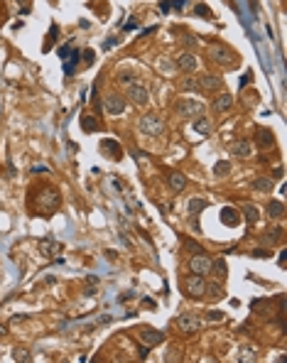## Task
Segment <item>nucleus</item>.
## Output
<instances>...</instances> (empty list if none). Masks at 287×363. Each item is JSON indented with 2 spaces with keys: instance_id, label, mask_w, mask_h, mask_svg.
<instances>
[{
  "instance_id": "f257e3e1",
  "label": "nucleus",
  "mask_w": 287,
  "mask_h": 363,
  "mask_svg": "<svg viewBox=\"0 0 287 363\" xmlns=\"http://www.w3.org/2000/svg\"><path fill=\"white\" fill-rule=\"evenodd\" d=\"M209 57H211V61H216L219 66H233V64H236V54L231 52L226 44H221V42H211Z\"/></svg>"
},
{
  "instance_id": "f03ea898",
  "label": "nucleus",
  "mask_w": 287,
  "mask_h": 363,
  "mask_svg": "<svg viewBox=\"0 0 287 363\" xmlns=\"http://www.w3.org/2000/svg\"><path fill=\"white\" fill-rule=\"evenodd\" d=\"M165 130V123H162V118L157 113H145L140 118V133L148 135V137H157V135H162Z\"/></svg>"
},
{
  "instance_id": "7ed1b4c3",
  "label": "nucleus",
  "mask_w": 287,
  "mask_h": 363,
  "mask_svg": "<svg viewBox=\"0 0 287 363\" xmlns=\"http://www.w3.org/2000/svg\"><path fill=\"white\" fill-rule=\"evenodd\" d=\"M174 113L179 118H194V115L204 113V103L196 101V98H179L177 106H174Z\"/></svg>"
},
{
  "instance_id": "20e7f679",
  "label": "nucleus",
  "mask_w": 287,
  "mask_h": 363,
  "mask_svg": "<svg viewBox=\"0 0 287 363\" xmlns=\"http://www.w3.org/2000/svg\"><path fill=\"white\" fill-rule=\"evenodd\" d=\"M184 287H187V295L194 297V300H199V297L206 295V280H204V275H191Z\"/></svg>"
},
{
  "instance_id": "39448f33",
  "label": "nucleus",
  "mask_w": 287,
  "mask_h": 363,
  "mask_svg": "<svg viewBox=\"0 0 287 363\" xmlns=\"http://www.w3.org/2000/svg\"><path fill=\"white\" fill-rule=\"evenodd\" d=\"M103 108H106V113L108 115H120L123 111H125V96L108 94L106 96V101H103Z\"/></svg>"
},
{
  "instance_id": "423d86ee",
  "label": "nucleus",
  "mask_w": 287,
  "mask_h": 363,
  "mask_svg": "<svg viewBox=\"0 0 287 363\" xmlns=\"http://www.w3.org/2000/svg\"><path fill=\"white\" fill-rule=\"evenodd\" d=\"M189 270L191 275H209L211 272V258L206 253H199L189 260Z\"/></svg>"
},
{
  "instance_id": "0eeeda50",
  "label": "nucleus",
  "mask_w": 287,
  "mask_h": 363,
  "mask_svg": "<svg viewBox=\"0 0 287 363\" xmlns=\"http://www.w3.org/2000/svg\"><path fill=\"white\" fill-rule=\"evenodd\" d=\"M125 98H130L135 106H145L148 101H150V91L145 89V86H140V84H130L128 86V96Z\"/></svg>"
},
{
  "instance_id": "6e6552de",
  "label": "nucleus",
  "mask_w": 287,
  "mask_h": 363,
  "mask_svg": "<svg viewBox=\"0 0 287 363\" xmlns=\"http://www.w3.org/2000/svg\"><path fill=\"white\" fill-rule=\"evenodd\" d=\"M196 84H199V91H204V94H216L221 89V79L213 74H201L196 79Z\"/></svg>"
},
{
  "instance_id": "1a4fd4ad",
  "label": "nucleus",
  "mask_w": 287,
  "mask_h": 363,
  "mask_svg": "<svg viewBox=\"0 0 287 363\" xmlns=\"http://www.w3.org/2000/svg\"><path fill=\"white\" fill-rule=\"evenodd\" d=\"M196 66H199V59H196V54H191V52H184V54H179V59H177V69L184 71V74H194Z\"/></svg>"
},
{
  "instance_id": "9d476101",
  "label": "nucleus",
  "mask_w": 287,
  "mask_h": 363,
  "mask_svg": "<svg viewBox=\"0 0 287 363\" xmlns=\"http://www.w3.org/2000/svg\"><path fill=\"white\" fill-rule=\"evenodd\" d=\"M37 248H39V253H42L44 258H54L57 253H61L64 246H61L59 241H54V238H42V241L37 243Z\"/></svg>"
},
{
  "instance_id": "9b49d317",
  "label": "nucleus",
  "mask_w": 287,
  "mask_h": 363,
  "mask_svg": "<svg viewBox=\"0 0 287 363\" xmlns=\"http://www.w3.org/2000/svg\"><path fill=\"white\" fill-rule=\"evenodd\" d=\"M140 341L145 346H157L165 341V334L162 331H157V329H150V326H145V329H140Z\"/></svg>"
},
{
  "instance_id": "f8f14e48",
  "label": "nucleus",
  "mask_w": 287,
  "mask_h": 363,
  "mask_svg": "<svg viewBox=\"0 0 287 363\" xmlns=\"http://www.w3.org/2000/svg\"><path fill=\"white\" fill-rule=\"evenodd\" d=\"M39 206H42L44 211L57 209V206H59V194H57V191H52V189L42 191V196H39Z\"/></svg>"
},
{
  "instance_id": "ddd939ff",
  "label": "nucleus",
  "mask_w": 287,
  "mask_h": 363,
  "mask_svg": "<svg viewBox=\"0 0 287 363\" xmlns=\"http://www.w3.org/2000/svg\"><path fill=\"white\" fill-rule=\"evenodd\" d=\"M177 324H179V329H182L184 334H194V331L199 329V319H196L194 314H182V317L177 319Z\"/></svg>"
},
{
  "instance_id": "4468645a",
  "label": "nucleus",
  "mask_w": 287,
  "mask_h": 363,
  "mask_svg": "<svg viewBox=\"0 0 287 363\" xmlns=\"http://www.w3.org/2000/svg\"><path fill=\"white\" fill-rule=\"evenodd\" d=\"M221 224H224V226H231V229H236V226L241 224L238 211L231 209V206H224V209H221Z\"/></svg>"
},
{
  "instance_id": "2eb2a0df",
  "label": "nucleus",
  "mask_w": 287,
  "mask_h": 363,
  "mask_svg": "<svg viewBox=\"0 0 287 363\" xmlns=\"http://www.w3.org/2000/svg\"><path fill=\"white\" fill-rule=\"evenodd\" d=\"M231 106H233V96L231 94H219L213 98V111L216 113H226V111H231Z\"/></svg>"
},
{
  "instance_id": "dca6fc26",
  "label": "nucleus",
  "mask_w": 287,
  "mask_h": 363,
  "mask_svg": "<svg viewBox=\"0 0 287 363\" xmlns=\"http://www.w3.org/2000/svg\"><path fill=\"white\" fill-rule=\"evenodd\" d=\"M253 153V148H250L248 140H233L231 142V155H236V157H250Z\"/></svg>"
},
{
  "instance_id": "f3484780",
  "label": "nucleus",
  "mask_w": 287,
  "mask_h": 363,
  "mask_svg": "<svg viewBox=\"0 0 287 363\" xmlns=\"http://www.w3.org/2000/svg\"><path fill=\"white\" fill-rule=\"evenodd\" d=\"M167 184H170V189L174 191V194H179V191L187 187V177L182 172H172L170 177H167Z\"/></svg>"
},
{
  "instance_id": "a211bd4d",
  "label": "nucleus",
  "mask_w": 287,
  "mask_h": 363,
  "mask_svg": "<svg viewBox=\"0 0 287 363\" xmlns=\"http://www.w3.org/2000/svg\"><path fill=\"white\" fill-rule=\"evenodd\" d=\"M255 135H258V145H260V148H272V145H275V135H272V130H268V128H258Z\"/></svg>"
},
{
  "instance_id": "6ab92c4d",
  "label": "nucleus",
  "mask_w": 287,
  "mask_h": 363,
  "mask_svg": "<svg viewBox=\"0 0 287 363\" xmlns=\"http://www.w3.org/2000/svg\"><path fill=\"white\" fill-rule=\"evenodd\" d=\"M265 213H268L270 219H282L285 216V204L275 199V201H270L268 206H265Z\"/></svg>"
},
{
  "instance_id": "aec40b11",
  "label": "nucleus",
  "mask_w": 287,
  "mask_h": 363,
  "mask_svg": "<svg viewBox=\"0 0 287 363\" xmlns=\"http://www.w3.org/2000/svg\"><path fill=\"white\" fill-rule=\"evenodd\" d=\"M191 128H194L199 135H211V130H213L211 118H199V120H194V125H191Z\"/></svg>"
},
{
  "instance_id": "412c9836",
  "label": "nucleus",
  "mask_w": 287,
  "mask_h": 363,
  "mask_svg": "<svg viewBox=\"0 0 287 363\" xmlns=\"http://www.w3.org/2000/svg\"><path fill=\"white\" fill-rule=\"evenodd\" d=\"M253 189L255 191H272L275 189V182H272V179H270V177H258V179H255V182H253Z\"/></svg>"
},
{
  "instance_id": "4be33fe9",
  "label": "nucleus",
  "mask_w": 287,
  "mask_h": 363,
  "mask_svg": "<svg viewBox=\"0 0 287 363\" xmlns=\"http://www.w3.org/2000/svg\"><path fill=\"white\" fill-rule=\"evenodd\" d=\"M238 361L248 363V361H258V351L253 346H241V353H238Z\"/></svg>"
},
{
  "instance_id": "5701e85b",
  "label": "nucleus",
  "mask_w": 287,
  "mask_h": 363,
  "mask_svg": "<svg viewBox=\"0 0 287 363\" xmlns=\"http://www.w3.org/2000/svg\"><path fill=\"white\" fill-rule=\"evenodd\" d=\"M206 206H209V201H206V199H191V201H189V216H194V219H196L201 211L206 209Z\"/></svg>"
},
{
  "instance_id": "b1692460",
  "label": "nucleus",
  "mask_w": 287,
  "mask_h": 363,
  "mask_svg": "<svg viewBox=\"0 0 287 363\" xmlns=\"http://www.w3.org/2000/svg\"><path fill=\"white\" fill-rule=\"evenodd\" d=\"M211 270L216 272V280L221 282V280H226V263L219 258V260H211Z\"/></svg>"
},
{
  "instance_id": "393cba45",
  "label": "nucleus",
  "mask_w": 287,
  "mask_h": 363,
  "mask_svg": "<svg viewBox=\"0 0 287 363\" xmlns=\"http://www.w3.org/2000/svg\"><path fill=\"white\" fill-rule=\"evenodd\" d=\"M226 174H231V162L229 160H219L213 165V177H226Z\"/></svg>"
},
{
  "instance_id": "a878e982",
  "label": "nucleus",
  "mask_w": 287,
  "mask_h": 363,
  "mask_svg": "<svg viewBox=\"0 0 287 363\" xmlns=\"http://www.w3.org/2000/svg\"><path fill=\"white\" fill-rule=\"evenodd\" d=\"M81 57V54H79L77 49H71V52H69V57L64 59V64H66V66H64V71H66V74H71V71H74V69H77V59Z\"/></svg>"
},
{
  "instance_id": "bb28decb",
  "label": "nucleus",
  "mask_w": 287,
  "mask_h": 363,
  "mask_svg": "<svg viewBox=\"0 0 287 363\" xmlns=\"http://www.w3.org/2000/svg\"><path fill=\"white\" fill-rule=\"evenodd\" d=\"M81 130H84V133L98 130V123L94 120V115H81Z\"/></svg>"
},
{
  "instance_id": "cd10ccee",
  "label": "nucleus",
  "mask_w": 287,
  "mask_h": 363,
  "mask_svg": "<svg viewBox=\"0 0 287 363\" xmlns=\"http://www.w3.org/2000/svg\"><path fill=\"white\" fill-rule=\"evenodd\" d=\"M101 148H103V150H108V153H113V160H120V157H123V150H120V145H118V142L103 140V142H101Z\"/></svg>"
},
{
  "instance_id": "c85d7f7f",
  "label": "nucleus",
  "mask_w": 287,
  "mask_h": 363,
  "mask_svg": "<svg viewBox=\"0 0 287 363\" xmlns=\"http://www.w3.org/2000/svg\"><path fill=\"white\" fill-rule=\"evenodd\" d=\"M258 213H260V211H258L255 204H243V219H246V221H250V224L258 221Z\"/></svg>"
},
{
  "instance_id": "c756f323",
  "label": "nucleus",
  "mask_w": 287,
  "mask_h": 363,
  "mask_svg": "<svg viewBox=\"0 0 287 363\" xmlns=\"http://www.w3.org/2000/svg\"><path fill=\"white\" fill-rule=\"evenodd\" d=\"M13 358L20 363H30L32 361V353H30L27 348H13Z\"/></svg>"
},
{
  "instance_id": "7c9ffc66",
  "label": "nucleus",
  "mask_w": 287,
  "mask_h": 363,
  "mask_svg": "<svg viewBox=\"0 0 287 363\" xmlns=\"http://www.w3.org/2000/svg\"><path fill=\"white\" fill-rule=\"evenodd\" d=\"M182 91H199V84H196V79H191V74H187V79H182Z\"/></svg>"
},
{
  "instance_id": "2f4dec72",
  "label": "nucleus",
  "mask_w": 287,
  "mask_h": 363,
  "mask_svg": "<svg viewBox=\"0 0 287 363\" xmlns=\"http://www.w3.org/2000/svg\"><path fill=\"white\" fill-rule=\"evenodd\" d=\"M206 292H209L211 297H216V300H219V297H224V289H221V285H219V282H211V285H206Z\"/></svg>"
},
{
  "instance_id": "473e14b6",
  "label": "nucleus",
  "mask_w": 287,
  "mask_h": 363,
  "mask_svg": "<svg viewBox=\"0 0 287 363\" xmlns=\"http://www.w3.org/2000/svg\"><path fill=\"white\" fill-rule=\"evenodd\" d=\"M206 319H209V322H221V319H224V312H221V309H209V312H206Z\"/></svg>"
},
{
  "instance_id": "72a5a7b5",
  "label": "nucleus",
  "mask_w": 287,
  "mask_h": 363,
  "mask_svg": "<svg viewBox=\"0 0 287 363\" xmlns=\"http://www.w3.org/2000/svg\"><path fill=\"white\" fill-rule=\"evenodd\" d=\"M184 248L189 250V253H196V255H199V253H206V250L196 243V241H187V243H184Z\"/></svg>"
},
{
  "instance_id": "f704fd0d",
  "label": "nucleus",
  "mask_w": 287,
  "mask_h": 363,
  "mask_svg": "<svg viewBox=\"0 0 287 363\" xmlns=\"http://www.w3.org/2000/svg\"><path fill=\"white\" fill-rule=\"evenodd\" d=\"M133 74H130V71H120V79H118V81H120V84H125V86H130V84H133Z\"/></svg>"
},
{
  "instance_id": "c9c22d12",
  "label": "nucleus",
  "mask_w": 287,
  "mask_h": 363,
  "mask_svg": "<svg viewBox=\"0 0 287 363\" xmlns=\"http://www.w3.org/2000/svg\"><path fill=\"white\" fill-rule=\"evenodd\" d=\"M81 57H84V64H94L96 54H94V49H86V52H81Z\"/></svg>"
},
{
  "instance_id": "e433bc0d",
  "label": "nucleus",
  "mask_w": 287,
  "mask_h": 363,
  "mask_svg": "<svg viewBox=\"0 0 287 363\" xmlns=\"http://www.w3.org/2000/svg\"><path fill=\"white\" fill-rule=\"evenodd\" d=\"M250 255H253V258H268L270 253H268V250H263V248H258V250H253Z\"/></svg>"
},
{
  "instance_id": "4c0bfd02",
  "label": "nucleus",
  "mask_w": 287,
  "mask_h": 363,
  "mask_svg": "<svg viewBox=\"0 0 287 363\" xmlns=\"http://www.w3.org/2000/svg\"><path fill=\"white\" fill-rule=\"evenodd\" d=\"M184 44H187V47H194V44H196V37H184Z\"/></svg>"
},
{
  "instance_id": "58836bf2",
  "label": "nucleus",
  "mask_w": 287,
  "mask_h": 363,
  "mask_svg": "<svg viewBox=\"0 0 287 363\" xmlns=\"http://www.w3.org/2000/svg\"><path fill=\"white\" fill-rule=\"evenodd\" d=\"M196 13H199V15H206L209 10H206V5H199V8H196Z\"/></svg>"
},
{
  "instance_id": "ea45409f",
  "label": "nucleus",
  "mask_w": 287,
  "mask_h": 363,
  "mask_svg": "<svg viewBox=\"0 0 287 363\" xmlns=\"http://www.w3.org/2000/svg\"><path fill=\"white\" fill-rule=\"evenodd\" d=\"M272 174H275V179H282V174H285V172H282V167H277Z\"/></svg>"
},
{
  "instance_id": "a19ab883",
  "label": "nucleus",
  "mask_w": 287,
  "mask_h": 363,
  "mask_svg": "<svg viewBox=\"0 0 287 363\" xmlns=\"http://www.w3.org/2000/svg\"><path fill=\"white\" fill-rule=\"evenodd\" d=\"M135 27H137V20L133 18V22H128V25H125V30H135Z\"/></svg>"
},
{
  "instance_id": "79ce46f5",
  "label": "nucleus",
  "mask_w": 287,
  "mask_h": 363,
  "mask_svg": "<svg viewBox=\"0 0 287 363\" xmlns=\"http://www.w3.org/2000/svg\"><path fill=\"white\" fill-rule=\"evenodd\" d=\"M285 255H287V253H285V250H282V253H280V268H285V260H287Z\"/></svg>"
},
{
  "instance_id": "37998d69",
  "label": "nucleus",
  "mask_w": 287,
  "mask_h": 363,
  "mask_svg": "<svg viewBox=\"0 0 287 363\" xmlns=\"http://www.w3.org/2000/svg\"><path fill=\"white\" fill-rule=\"evenodd\" d=\"M86 282H89V285H98V277H96V275H91V277H89Z\"/></svg>"
},
{
  "instance_id": "c03bdc74",
  "label": "nucleus",
  "mask_w": 287,
  "mask_h": 363,
  "mask_svg": "<svg viewBox=\"0 0 287 363\" xmlns=\"http://www.w3.org/2000/svg\"><path fill=\"white\" fill-rule=\"evenodd\" d=\"M187 5V0H174V8H184Z\"/></svg>"
},
{
  "instance_id": "a18cd8bd",
  "label": "nucleus",
  "mask_w": 287,
  "mask_h": 363,
  "mask_svg": "<svg viewBox=\"0 0 287 363\" xmlns=\"http://www.w3.org/2000/svg\"><path fill=\"white\" fill-rule=\"evenodd\" d=\"M3 334H8V326L5 324H0V336H3Z\"/></svg>"
},
{
  "instance_id": "49530a36",
  "label": "nucleus",
  "mask_w": 287,
  "mask_h": 363,
  "mask_svg": "<svg viewBox=\"0 0 287 363\" xmlns=\"http://www.w3.org/2000/svg\"><path fill=\"white\" fill-rule=\"evenodd\" d=\"M18 3H22V5H25V3H27V0H18Z\"/></svg>"
}]
</instances>
